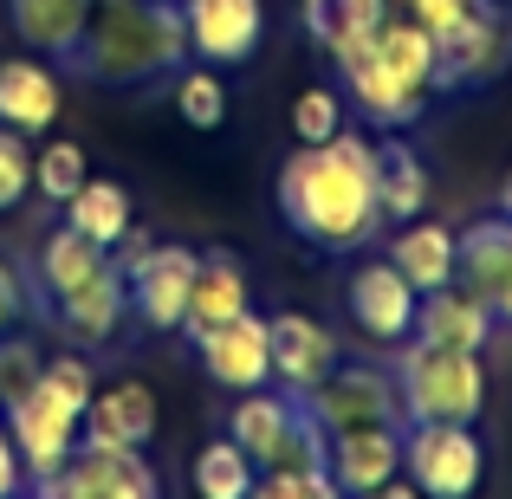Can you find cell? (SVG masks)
I'll use <instances>...</instances> for the list:
<instances>
[{"instance_id": "6da1fadb", "label": "cell", "mask_w": 512, "mask_h": 499, "mask_svg": "<svg viewBox=\"0 0 512 499\" xmlns=\"http://www.w3.org/2000/svg\"><path fill=\"white\" fill-rule=\"evenodd\" d=\"M273 208L286 234H299L318 253H350L383 234L376 214V143L363 130H338L331 143H299L279 163Z\"/></svg>"}, {"instance_id": "7a4b0ae2", "label": "cell", "mask_w": 512, "mask_h": 499, "mask_svg": "<svg viewBox=\"0 0 512 499\" xmlns=\"http://www.w3.org/2000/svg\"><path fill=\"white\" fill-rule=\"evenodd\" d=\"M188 65L182 0H91V26L72 52V72L104 91H150Z\"/></svg>"}, {"instance_id": "3957f363", "label": "cell", "mask_w": 512, "mask_h": 499, "mask_svg": "<svg viewBox=\"0 0 512 499\" xmlns=\"http://www.w3.org/2000/svg\"><path fill=\"white\" fill-rule=\"evenodd\" d=\"M396 357V396H402V422H480L487 409V370L480 350H441L422 337H402Z\"/></svg>"}, {"instance_id": "277c9868", "label": "cell", "mask_w": 512, "mask_h": 499, "mask_svg": "<svg viewBox=\"0 0 512 499\" xmlns=\"http://www.w3.org/2000/svg\"><path fill=\"white\" fill-rule=\"evenodd\" d=\"M402 474L422 499H480L487 448L474 422H409L402 428Z\"/></svg>"}, {"instance_id": "5b68a950", "label": "cell", "mask_w": 512, "mask_h": 499, "mask_svg": "<svg viewBox=\"0 0 512 499\" xmlns=\"http://www.w3.org/2000/svg\"><path fill=\"white\" fill-rule=\"evenodd\" d=\"M506 72H512V7L506 0H493L454 39H435V91L441 98H474V91L500 85Z\"/></svg>"}, {"instance_id": "8992f818", "label": "cell", "mask_w": 512, "mask_h": 499, "mask_svg": "<svg viewBox=\"0 0 512 499\" xmlns=\"http://www.w3.org/2000/svg\"><path fill=\"white\" fill-rule=\"evenodd\" d=\"M305 409L325 422V435H344V428H402V396H396V376L383 363H344L338 357V370L305 396Z\"/></svg>"}, {"instance_id": "52a82bcc", "label": "cell", "mask_w": 512, "mask_h": 499, "mask_svg": "<svg viewBox=\"0 0 512 499\" xmlns=\"http://www.w3.org/2000/svg\"><path fill=\"white\" fill-rule=\"evenodd\" d=\"M39 499H163V480L143 461V448H91V441H78L72 461L39 480Z\"/></svg>"}, {"instance_id": "ba28073f", "label": "cell", "mask_w": 512, "mask_h": 499, "mask_svg": "<svg viewBox=\"0 0 512 499\" xmlns=\"http://www.w3.org/2000/svg\"><path fill=\"white\" fill-rule=\"evenodd\" d=\"M454 286L474 292L493 325L512 331V221L506 214H474L454 234Z\"/></svg>"}, {"instance_id": "9c48e42d", "label": "cell", "mask_w": 512, "mask_h": 499, "mask_svg": "<svg viewBox=\"0 0 512 499\" xmlns=\"http://www.w3.org/2000/svg\"><path fill=\"white\" fill-rule=\"evenodd\" d=\"M195 266H201L195 247H182V240H156V247L130 266V318H143V331H156V337L182 331L188 292H195Z\"/></svg>"}, {"instance_id": "30bf717a", "label": "cell", "mask_w": 512, "mask_h": 499, "mask_svg": "<svg viewBox=\"0 0 512 499\" xmlns=\"http://www.w3.org/2000/svg\"><path fill=\"white\" fill-rule=\"evenodd\" d=\"M0 415H7V435H13V448H20V461H26L33 480L59 474V467L78 454V422H85V415L65 409L46 383H33L26 396H13Z\"/></svg>"}, {"instance_id": "8fae6325", "label": "cell", "mask_w": 512, "mask_h": 499, "mask_svg": "<svg viewBox=\"0 0 512 499\" xmlns=\"http://www.w3.org/2000/svg\"><path fill=\"white\" fill-rule=\"evenodd\" d=\"M182 20L201 65H247L266 46V0H182Z\"/></svg>"}, {"instance_id": "7c38bea8", "label": "cell", "mask_w": 512, "mask_h": 499, "mask_svg": "<svg viewBox=\"0 0 512 499\" xmlns=\"http://www.w3.org/2000/svg\"><path fill=\"white\" fill-rule=\"evenodd\" d=\"M331 65H338V72L350 78V98H357V111L370 117V124H383V130H409V124H422L428 98H422V91H402L396 78L383 72V59H376L370 33L338 39V46H331Z\"/></svg>"}, {"instance_id": "4fadbf2b", "label": "cell", "mask_w": 512, "mask_h": 499, "mask_svg": "<svg viewBox=\"0 0 512 499\" xmlns=\"http://www.w3.org/2000/svg\"><path fill=\"white\" fill-rule=\"evenodd\" d=\"M195 357L208 370V383H221L227 396H247V389L273 383V344H266L260 312H240L227 325H214L208 337H195Z\"/></svg>"}, {"instance_id": "5bb4252c", "label": "cell", "mask_w": 512, "mask_h": 499, "mask_svg": "<svg viewBox=\"0 0 512 499\" xmlns=\"http://www.w3.org/2000/svg\"><path fill=\"white\" fill-rule=\"evenodd\" d=\"M344 299H350V325H357L363 337H376V344H402V337L415 331V299H422V292H415L409 279L389 266V253H383V260H357Z\"/></svg>"}, {"instance_id": "9a60e30c", "label": "cell", "mask_w": 512, "mask_h": 499, "mask_svg": "<svg viewBox=\"0 0 512 499\" xmlns=\"http://www.w3.org/2000/svg\"><path fill=\"white\" fill-rule=\"evenodd\" d=\"M266 344H273V383L292 389V396H312L338 370V337L305 312H273L266 318Z\"/></svg>"}, {"instance_id": "2e32d148", "label": "cell", "mask_w": 512, "mask_h": 499, "mask_svg": "<svg viewBox=\"0 0 512 499\" xmlns=\"http://www.w3.org/2000/svg\"><path fill=\"white\" fill-rule=\"evenodd\" d=\"M65 111V85L52 72V59L39 52H20V59H0V124L20 130V137H39L52 130Z\"/></svg>"}, {"instance_id": "e0dca14e", "label": "cell", "mask_w": 512, "mask_h": 499, "mask_svg": "<svg viewBox=\"0 0 512 499\" xmlns=\"http://www.w3.org/2000/svg\"><path fill=\"white\" fill-rule=\"evenodd\" d=\"M240 312H253V279H247V266H240V253H227V247L201 253L195 292H188V312H182V337L195 344V337H208L214 325H227V318H240Z\"/></svg>"}, {"instance_id": "ac0fdd59", "label": "cell", "mask_w": 512, "mask_h": 499, "mask_svg": "<svg viewBox=\"0 0 512 499\" xmlns=\"http://www.w3.org/2000/svg\"><path fill=\"white\" fill-rule=\"evenodd\" d=\"M402 428H409V422H402ZM402 428H344V435H331L325 474L338 480L344 499H363V493L383 487V480L402 474Z\"/></svg>"}, {"instance_id": "d6986e66", "label": "cell", "mask_w": 512, "mask_h": 499, "mask_svg": "<svg viewBox=\"0 0 512 499\" xmlns=\"http://www.w3.org/2000/svg\"><path fill=\"white\" fill-rule=\"evenodd\" d=\"M52 305H59L65 331L85 337V344L98 350V344H111V337L124 331V318H130V273H124V266H111V253H104L98 273H91L85 286H72L65 299H52Z\"/></svg>"}, {"instance_id": "ffe728a7", "label": "cell", "mask_w": 512, "mask_h": 499, "mask_svg": "<svg viewBox=\"0 0 512 499\" xmlns=\"http://www.w3.org/2000/svg\"><path fill=\"white\" fill-rule=\"evenodd\" d=\"M376 214H383V227L428 214V163L409 143V130H383L376 137Z\"/></svg>"}, {"instance_id": "44dd1931", "label": "cell", "mask_w": 512, "mask_h": 499, "mask_svg": "<svg viewBox=\"0 0 512 499\" xmlns=\"http://www.w3.org/2000/svg\"><path fill=\"white\" fill-rule=\"evenodd\" d=\"M78 441H91V448H150L156 441V396L143 383L98 389L85 422H78Z\"/></svg>"}, {"instance_id": "7402d4cb", "label": "cell", "mask_w": 512, "mask_h": 499, "mask_svg": "<svg viewBox=\"0 0 512 499\" xmlns=\"http://www.w3.org/2000/svg\"><path fill=\"white\" fill-rule=\"evenodd\" d=\"M7 26L26 52L52 65H72L78 39L91 26V0H7Z\"/></svg>"}, {"instance_id": "603a6c76", "label": "cell", "mask_w": 512, "mask_h": 499, "mask_svg": "<svg viewBox=\"0 0 512 499\" xmlns=\"http://www.w3.org/2000/svg\"><path fill=\"white\" fill-rule=\"evenodd\" d=\"M493 331H500V325L487 318V305H480L474 292H461V286H441V292H422V299H415V331L409 337H422V344L487 350Z\"/></svg>"}, {"instance_id": "cb8c5ba5", "label": "cell", "mask_w": 512, "mask_h": 499, "mask_svg": "<svg viewBox=\"0 0 512 499\" xmlns=\"http://www.w3.org/2000/svg\"><path fill=\"white\" fill-rule=\"evenodd\" d=\"M376 59H383V72L396 78L402 91H422V98H435V33H428L415 13H383L370 33Z\"/></svg>"}, {"instance_id": "d4e9b609", "label": "cell", "mask_w": 512, "mask_h": 499, "mask_svg": "<svg viewBox=\"0 0 512 499\" xmlns=\"http://www.w3.org/2000/svg\"><path fill=\"white\" fill-rule=\"evenodd\" d=\"M389 266H396L415 292L454 286V227L422 221V214H415V221H402L396 234H389Z\"/></svg>"}, {"instance_id": "484cf974", "label": "cell", "mask_w": 512, "mask_h": 499, "mask_svg": "<svg viewBox=\"0 0 512 499\" xmlns=\"http://www.w3.org/2000/svg\"><path fill=\"white\" fill-rule=\"evenodd\" d=\"M292 415H299V396H292V389L260 383V389H247V396H234V409H227V435H234L240 448L253 454V467H260L266 454L279 448V435H286Z\"/></svg>"}, {"instance_id": "4316f807", "label": "cell", "mask_w": 512, "mask_h": 499, "mask_svg": "<svg viewBox=\"0 0 512 499\" xmlns=\"http://www.w3.org/2000/svg\"><path fill=\"white\" fill-rule=\"evenodd\" d=\"M59 214H65V227H78L85 240H98L104 253H111L117 240H124V227L137 221V208H130V188L111 182V175H85V182H78V195L65 201Z\"/></svg>"}, {"instance_id": "83f0119b", "label": "cell", "mask_w": 512, "mask_h": 499, "mask_svg": "<svg viewBox=\"0 0 512 499\" xmlns=\"http://www.w3.org/2000/svg\"><path fill=\"white\" fill-rule=\"evenodd\" d=\"M104 266V247L98 240H85L78 227H59V234H46V247H39V299H65L72 286H85L91 273Z\"/></svg>"}, {"instance_id": "f1b7e54d", "label": "cell", "mask_w": 512, "mask_h": 499, "mask_svg": "<svg viewBox=\"0 0 512 499\" xmlns=\"http://www.w3.org/2000/svg\"><path fill=\"white\" fill-rule=\"evenodd\" d=\"M253 487H260V467L234 435L208 441L195 454V499H253Z\"/></svg>"}, {"instance_id": "f546056e", "label": "cell", "mask_w": 512, "mask_h": 499, "mask_svg": "<svg viewBox=\"0 0 512 499\" xmlns=\"http://www.w3.org/2000/svg\"><path fill=\"white\" fill-rule=\"evenodd\" d=\"M175 111H182L188 130H201V137H214V130L227 124V85L214 65H182L175 72Z\"/></svg>"}, {"instance_id": "4dcf8cb0", "label": "cell", "mask_w": 512, "mask_h": 499, "mask_svg": "<svg viewBox=\"0 0 512 499\" xmlns=\"http://www.w3.org/2000/svg\"><path fill=\"white\" fill-rule=\"evenodd\" d=\"M389 13V0H305V33L318 46H338V39H357V33H376V20Z\"/></svg>"}, {"instance_id": "1f68e13d", "label": "cell", "mask_w": 512, "mask_h": 499, "mask_svg": "<svg viewBox=\"0 0 512 499\" xmlns=\"http://www.w3.org/2000/svg\"><path fill=\"white\" fill-rule=\"evenodd\" d=\"M85 175H91V156H85V143H72V137H52L46 150L33 156V188H39V201H52V208H65Z\"/></svg>"}, {"instance_id": "d6a6232c", "label": "cell", "mask_w": 512, "mask_h": 499, "mask_svg": "<svg viewBox=\"0 0 512 499\" xmlns=\"http://www.w3.org/2000/svg\"><path fill=\"white\" fill-rule=\"evenodd\" d=\"M286 124H292V143H331L344 130V98L331 85H312V91H299V98H292Z\"/></svg>"}, {"instance_id": "836d02e7", "label": "cell", "mask_w": 512, "mask_h": 499, "mask_svg": "<svg viewBox=\"0 0 512 499\" xmlns=\"http://www.w3.org/2000/svg\"><path fill=\"white\" fill-rule=\"evenodd\" d=\"M33 312H39L33 273H26L20 260H7V253H0V337H20L26 325H33Z\"/></svg>"}, {"instance_id": "e575fe53", "label": "cell", "mask_w": 512, "mask_h": 499, "mask_svg": "<svg viewBox=\"0 0 512 499\" xmlns=\"http://www.w3.org/2000/svg\"><path fill=\"white\" fill-rule=\"evenodd\" d=\"M26 195H33V150L20 130L0 124V214H13Z\"/></svg>"}, {"instance_id": "d590c367", "label": "cell", "mask_w": 512, "mask_h": 499, "mask_svg": "<svg viewBox=\"0 0 512 499\" xmlns=\"http://www.w3.org/2000/svg\"><path fill=\"white\" fill-rule=\"evenodd\" d=\"M39 383H46L65 409H78V415H85L91 396H98V389H91V363L72 357V350H65V357H52V363H39Z\"/></svg>"}, {"instance_id": "8d00e7d4", "label": "cell", "mask_w": 512, "mask_h": 499, "mask_svg": "<svg viewBox=\"0 0 512 499\" xmlns=\"http://www.w3.org/2000/svg\"><path fill=\"white\" fill-rule=\"evenodd\" d=\"M487 7H493V0H402V13H415L435 39H454L461 26H474Z\"/></svg>"}, {"instance_id": "74e56055", "label": "cell", "mask_w": 512, "mask_h": 499, "mask_svg": "<svg viewBox=\"0 0 512 499\" xmlns=\"http://www.w3.org/2000/svg\"><path fill=\"white\" fill-rule=\"evenodd\" d=\"M39 383V350L20 337H0V409H7L13 396H26V389Z\"/></svg>"}, {"instance_id": "f35d334b", "label": "cell", "mask_w": 512, "mask_h": 499, "mask_svg": "<svg viewBox=\"0 0 512 499\" xmlns=\"http://www.w3.org/2000/svg\"><path fill=\"white\" fill-rule=\"evenodd\" d=\"M253 499H344V493L325 467H305V474H260Z\"/></svg>"}, {"instance_id": "ab89813d", "label": "cell", "mask_w": 512, "mask_h": 499, "mask_svg": "<svg viewBox=\"0 0 512 499\" xmlns=\"http://www.w3.org/2000/svg\"><path fill=\"white\" fill-rule=\"evenodd\" d=\"M13 493H26V461L7 435V415H0V499H13Z\"/></svg>"}, {"instance_id": "60d3db41", "label": "cell", "mask_w": 512, "mask_h": 499, "mask_svg": "<svg viewBox=\"0 0 512 499\" xmlns=\"http://www.w3.org/2000/svg\"><path fill=\"white\" fill-rule=\"evenodd\" d=\"M150 247H156V240H150V227H137V221H130V227H124V240L111 247V266H124V273H130V266H137Z\"/></svg>"}, {"instance_id": "b9f144b4", "label": "cell", "mask_w": 512, "mask_h": 499, "mask_svg": "<svg viewBox=\"0 0 512 499\" xmlns=\"http://www.w3.org/2000/svg\"><path fill=\"white\" fill-rule=\"evenodd\" d=\"M363 499H422V493H415V480H383V487H376V493H363Z\"/></svg>"}, {"instance_id": "7bdbcfd3", "label": "cell", "mask_w": 512, "mask_h": 499, "mask_svg": "<svg viewBox=\"0 0 512 499\" xmlns=\"http://www.w3.org/2000/svg\"><path fill=\"white\" fill-rule=\"evenodd\" d=\"M500 214L512 221V163H506V182H500Z\"/></svg>"}, {"instance_id": "ee69618b", "label": "cell", "mask_w": 512, "mask_h": 499, "mask_svg": "<svg viewBox=\"0 0 512 499\" xmlns=\"http://www.w3.org/2000/svg\"><path fill=\"white\" fill-rule=\"evenodd\" d=\"M13 499H26V493H13Z\"/></svg>"}]
</instances>
